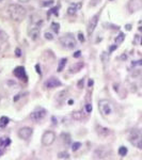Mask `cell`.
<instances>
[{"instance_id": "6da1fadb", "label": "cell", "mask_w": 142, "mask_h": 160, "mask_svg": "<svg viewBox=\"0 0 142 160\" xmlns=\"http://www.w3.org/2000/svg\"><path fill=\"white\" fill-rule=\"evenodd\" d=\"M8 14L10 16V18L13 21L20 22L25 19V17L27 15V11L22 5L13 3V4H10L8 7Z\"/></svg>"}, {"instance_id": "7a4b0ae2", "label": "cell", "mask_w": 142, "mask_h": 160, "mask_svg": "<svg viewBox=\"0 0 142 160\" xmlns=\"http://www.w3.org/2000/svg\"><path fill=\"white\" fill-rule=\"evenodd\" d=\"M98 109L100 111V113H102L104 116H108V115L112 114V112H113V107H112V104L107 99L100 100V102L98 103Z\"/></svg>"}, {"instance_id": "3957f363", "label": "cell", "mask_w": 142, "mask_h": 160, "mask_svg": "<svg viewBox=\"0 0 142 160\" xmlns=\"http://www.w3.org/2000/svg\"><path fill=\"white\" fill-rule=\"evenodd\" d=\"M60 43L61 45L66 49H74L76 47V40L72 35H64V36L60 38Z\"/></svg>"}, {"instance_id": "277c9868", "label": "cell", "mask_w": 142, "mask_h": 160, "mask_svg": "<svg viewBox=\"0 0 142 160\" xmlns=\"http://www.w3.org/2000/svg\"><path fill=\"white\" fill-rule=\"evenodd\" d=\"M129 142L135 145L138 149H142V133L138 130H134V131L129 136Z\"/></svg>"}, {"instance_id": "5b68a950", "label": "cell", "mask_w": 142, "mask_h": 160, "mask_svg": "<svg viewBox=\"0 0 142 160\" xmlns=\"http://www.w3.org/2000/svg\"><path fill=\"white\" fill-rule=\"evenodd\" d=\"M56 140V134L54 131H50V130H47L45 131L42 136V143L45 146H49L55 142Z\"/></svg>"}, {"instance_id": "8992f818", "label": "cell", "mask_w": 142, "mask_h": 160, "mask_svg": "<svg viewBox=\"0 0 142 160\" xmlns=\"http://www.w3.org/2000/svg\"><path fill=\"white\" fill-rule=\"evenodd\" d=\"M46 113L47 112H46L45 109L40 108V109H37L35 111H33L30 114V117H31V120H33L34 122H40L46 116Z\"/></svg>"}, {"instance_id": "52a82bcc", "label": "cell", "mask_w": 142, "mask_h": 160, "mask_svg": "<svg viewBox=\"0 0 142 160\" xmlns=\"http://www.w3.org/2000/svg\"><path fill=\"white\" fill-rule=\"evenodd\" d=\"M28 35L30 36L32 41H37L40 36V25L33 23V26H30V28L28 30Z\"/></svg>"}, {"instance_id": "ba28073f", "label": "cell", "mask_w": 142, "mask_h": 160, "mask_svg": "<svg viewBox=\"0 0 142 160\" xmlns=\"http://www.w3.org/2000/svg\"><path fill=\"white\" fill-rule=\"evenodd\" d=\"M127 8L131 13H134V12L141 10L142 9V0H129Z\"/></svg>"}, {"instance_id": "9c48e42d", "label": "cell", "mask_w": 142, "mask_h": 160, "mask_svg": "<svg viewBox=\"0 0 142 160\" xmlns=\"http://www.w3.org/2000/svg\"><path fill=\"white\" fill-rule=\"evenodd\" d=\"M33 130L30 127H22L18 130V137L22 140H27L32 136Z\"/></svg>"}, {"instance_id": "30bf717a", "label": "cell", "mask_w": 142, "mask_h": 160, "mask_svg": "<svg viewBox=\"0 0 142 160\" xmlns=\"http://www.w3.org/2000/svg\"><path fill=\"white\" fill-rule=\"evenodd\" d=\"M98 18H99V14H96L95 16H93L90 19V21H89V25H88V34L89 35H92L93 31L95 30L96 25L98 22Z\"/></svg>"}, {"instance_id": "8fae6325", "label": "cell", "mask_w": 142, "mask_h": 160, "mask_svg": "<svg viewBox=\"0 0 142 160\" xmlns=\"http://www.w3.org/2000/svg\"><path fill=\"white\" fill-rule=\"evenodd\" d=\"M60 85H62L61 81L59 80V79H57V78H55V77H52V78H49L48 80L45 82V87H46L47 89H54V88L60 87Z\"/></svg>"}, {"instance_id": "7c38bea8", "label": "cell", "mask_w": 142, "mask_h": 160, "mask_svg": "<svg viewBox=\"0 0 142 160\" xmlns=\"http://www.w3.org/2000/svg\"><path fill=\"white\" fill-rule=\"evenodd\" d=\"M14 75L17 77L18 79L20 80H23V81H27V75H26V72H25V68L22 66H18L14 69Z\"/></svg>"}, {"instance_id": "4fadbf2b", "label": "cell", "mask_w": 142, "mask_h": 160, "mask_svg": "<svg viewBox=\"0 0 142 160\" xmlns=\"http://www.w3.org/2000/svg\"><path fill=\"white\" fill-rule=\"evenodd\" d=\"M84 66H85L84 62H76L75 64H73L72 66H70V68H69V73H72V74L78 73L79 70L82 69V67H84Z\"/></svg>"}, {"instance_id": "5bb4252c", "label": "cell", "mask_w": 142, "mask_h": 160, "mask_svg": "<svg viewBox=\"0 0 142 160\" xmlns=\"http://www.w3.org/2000/svg\"><path fill=\"white\" fill-rule=\"evenodd\" d=\"M96 131L98 133V136L100 137H106V136H108L110 130L108 128H105V127H102V126H97L96 127Z\"/></svg>"}, {"instance_id": "9a60e30c", "label": "cell", "mask_w": 142, "mask_h": 160, "mask_svg": "<svg viewBox=\"0 0 142 160\" xmlns=\"http://www.w3.org/2000/svg\"><path fill=\"white\" fill-rule=\"evenodd\" d=\"M67 94H68V91H67V90H63V91H61V92L57 93L56 99L59 100V102H62V100L65 99V97L67 96Z\"/></svg>"}, {"instance_id": "2e32d148", "label": "cell", "mask_w": 142, "mask_h": 160, "mask_svg": "<svg viewBox=\"0 0 142 160\" xmlns=\"http://www.w3.org/2000/svg\"><path fill=\"white\" fill-rule=\"evenodd\" d=\"M66 62H67V59H65V58L61 59V60H60V62H59L58 67H57V72H58V73H61L62 70L64 69V67H65V64H66Z\"/></svg>"}, {"instance_id": "e0dca14e", "label": "cell", "mask_w": 142, "mask_h": 160, "mask_svg": "<svg viewBox=\"0 0 142 160\" xmlns=\"http://www.w3.org/2000/svg\"><path fill=\"white\" fill-rule=\"evenodd\" d=\"M80 5H81V4L79 3L78 5H77V7H76V5H73V7L68 8V10H67V14H68V15H70V16L75 15V14H76V12H77V9L80 8Z\"/></svg>"}, {"instance_id": "ac0fdd59", "label": "cell", "mask_w": 142, "mask_h": 160, "mask_svg": "<svg viewBox=\"0 0 142 160\" xmlns=\"http://www.w3.org/2000/svg\"><path fill=\"white\" fill-rule=\"evenodd\" d=\"M132 77L133 78H140V77H142V69L141 68L134 69L132 72Z\"/></svg>"}, {"instance_id": "d6986e66", "label": "cell", "mask_w": 142, "mask_h": 160, "mask_svg": "<svg viewBox=\"0 0 142 160\" xmlns=\"http://www.w3.org/2000/svg\"><path fill=\"white\" fill-rule=\"evenodd\" d=\"M10 143H11V140L9 138H1L0 139V146H2V147L8 146Z\"/></svg>"}, {"instance_id": "ffe728a7", "label": "cell", "mask_w": 142, "mask_h": 160, "mask_svg": "<svg viewBox=\"0 0 142 160\" xmlns=\"http://www.w3.org/2000/svg\"><path fill=\"white\" fill-rule=\"evenodd\" d=\"M9 124V118L7 116H1L0 118V127H4Z\"/></svg>"}, {"instance_id": "44dd1931", "label": "cell", "mask_w": 142, "mask_h": 160, "mask_svg": "<svg viewBox=\"0 0 142 160\" xmlns=\"http://www.w3.org/2000/svg\"><path fill=\"white\" fill-rule=\"evenodd\" d=\"M119 155L124 157V156H126L127 155V147L125 146H121L120 149H119Z\"/></svg>"}, {"instance_id": "7402d4cb", "label": "cell", "mask_w": 142, "mask_h": 160, "mask_svg": "<svg viewBox=\"0 0 142 160\" xmlns=\"http://www.w3.org/2000/svg\"><path fill=\"white\" fill-rule=\"evenodd\" d=\"M58 158L59 159H68L69 158V155L67 152H61L58 154Z\"/></svg>"}, {"instance_id": "603a6c76", "label": "cell", "mask_w": 142, "mask_h": 160, "mask_svg": "<svg viewBox=\"0 0 142 160\" xmlns=\"http://www.w3.org/2000/svg\"><path fill=\"white\" fill-rule=\"evenodd\" d=\"M124 39H125V35H124V33H120V35L117 36L116 39H115V45H119V44H121L123 41H124Z\"/></svg>"}, {"instance_id": "cb8c5ba5", "label": "cell", "mask_w": 142, "mask_h": 160, "mask_svg": "<svg viewBox=\"0 0 142 160\" xmlns=\"http://www.w3.org/2000/svg\"><path fill=\"white\" fill-rule=\"evenodd\" d=\"M8 40V35L4 31L0 30V42H4V41Z\"/></svg>"}, {"instance_id": "d4e9b609", "label": "cell", "mask_w": 142, "mask_h": 160, "mask_svg": "<svg viewBox=\"0 0 142 160\" xmlns=\"http://www.w3.org/2000/svg\"><path fill=\"white\" fill-rule=\"evenodd\" d=\"M73 118H74V120H81V118H82V113H81V112H74V113H73Z\"/></svg>"}, {"instance_id": "484cf974", "label": "cell", "mask_w": 142, "mask_h": 160, "mask_svg": "<svg viewBox=\"0 0 142 160\" xmlns=\"http://www.w3.org/2000/svg\"><path fill=\"white\" fill-rule=\"evenodd\" d=\"M81 146V143L80 142H75V143L72 145V151L73 152H76L77 150H79V147Z\"/></svg>"}, {"instance_id": "4316f807", "label": "cell", "mask_w": 142, "mask_h": 160, "mask_svg": "<svg viewBox=\"0 0 142 160\" xmlns=\"http://www.w3.org/2000/svg\"><path fill=\"white\" fill-rule=\"evenodd\" d=\"M51 27H52V29H54V31H55L56 33H59V29H60V26H59V23L52 22V23H51Z\"/></svg>"}, {"instance_id": "83f0119b", "label": "cell", "mask_w": 142, "mask_h": 160, "mask_svg": "<svg viewBox=\"0 0 142 160\" xmlns=\"http://www.w3.org/2000/svg\"><path fill=\"white\" fill-rule=\"evenodd\" d=\"M54 4V0H49V1H44L43 3H41L42 7H49V5Z\"/></svg>"}, {"instance_id": "f1b7e54d", "label": "cell", "mask_w": 142, "mask_h": 160, "mask_svg": "<svg viewBox=\"0 0 142 160\" xmlns=\"http://www.w3.org/2000/svg\"><path fill=\"white\" fill-rule=\"evenodd\" d=\"M44 36H45L46 40H49V41H52V40H54V35H52L51 33H49V32H46V33L44 34Z\"/></svg>"}, {"instance_id": "f546056e", "label": "cell", "mask_w": 142, "mask_h": 160, "mask_svg": "<svg viewBox=\"0 0 142 160\" xmlns=\"http://www.w3.org/2000/svg\"><path fill=\"white\" fill-rule=\"evenodd\" d=\"M100 59H103V60L105 61V63H106V62H107V60H108V55L106 52H103L102 56H100Z\"/></svg>"}, {"instance_id": "4dcf8cb0", "label": "cell", "mask_w": 142, "mask_h": 160, "mask_svg": "<svg viewBox=\"0 0 142 160\" xmlns=\"http://www.w3.org/2000/svg\"><path fill=\"white\" fill-rule=\"evenodd\" d=\"M133 66H142V60L134 61V62H133Z\"/></svg>"}, {"instance_id": "1f68e13d", "label": "cell", "mask_w": 142, "mask_h": 160, "mask_svg": "<svg viewBox=\"0 0 142 160\" xmlns=\"http://www.w3.org/2000/svg\"><path fill=\"white\" fill-rule=\"evenodd\" d=\"M102 0H91V3H90V5H93V7H95L96 4H98Z\"/></svg>"}, {"instance_id": "d6a6232c", "label": "cell", "mask_w": 142, "mask_h": 160, "mask_svg": "<svg viewBox=\"0 0 142 160\" xmlns=\"http://www.w3.org/2000/svg\"><path fill=\"white\" fill-rule=\"evenodd\" d=\"M86 110H87L88 113H90V112L92 111V105H91V104H88V105L86 106Z\"/></svg>"}, {"instance_id": "836d02e7", "label": "cell", "mask_w": 142, "mask_h": 160, "mask_svg": "<svg viewBox=\"0 0 142 160\" xmlns=\"http://www.w3.org/2000/svg\"><path fill=\"white\" fill-rule=\"evenodd\" d=\"M15 55H16V57H20L21 56V51H20L19 48H16L15 49Z\"/></svg>"}, {"instance_id": "e575fe53", "label": "cell", "mask_w": 142, "mask_h": 160, "mask_svg": "<svg viewBox=\"0 0 142 160\" xmlns=\"http://www.w3.org/2000/svg\"><path fill=\"white\" fill-rule=\"evenodd\" d=\"M78 39H79V41H80L81 43H84V42H85V38H84V35H82L81 33L78 34Z\"/></svg>"}, {"instance_id": "d590c367", "label": "cell", "mask_w": 142, "mask_h": 160, "mask_svg": "<svg viewBox=\"0 0 142 160\" xmlns=\"http://www.w3.org/2000/svg\"><path fill=\"white\" fill-rule=\"evenodd\" d=\"M81 56V51H77L74 53V58H79Z\"/></svg>"}, {"instance_id": "8d00e7d4", "label": "cell", "mask_w": 142, "mask_h": 160, "mask_svg": "<svg viewBox=\"0 0 142 160\" xmlns=\"http://www.w3.org/2000/svg\"><path fill=\"white\" fill-rule=\"evenodd\" d=\"M117 47V45H114V46H112V47H110L109 48V51L111 52V51H113V50H115V48Z\"/></svg>"}, {"instance_id": "74e56055", "label": "cell", "mask_w": 142, "mask_h": 160, "mask_svg": "<svg viewBox=\"0 0 142 160\" xmlns=\"http://www.w3.org/2000/svg\"><path fill=\"white\" fill-rule=\"evenodd\" d=\"M93 83H94V82H93V80H90V81H89V87H91Z\"/></svg>"}, {"instance_id": "f35d334b", "label": "cell", "mask_w": 142, "mask_h": 160, "mask_svg": "<svg viewBox=\"0 0 142 160\" xmlns=\"http://www.w3.org/2000/svg\"><path fill=\"white\" fill-rule=\"evenodd\" d=\"M126 29H127V30H131V29H132V26H126Z\"/></svg>"}, {"instance_id": "ab89813d", "label": "cell", "mask_w": 142, "mask_h": 160, "mask_svg": "<svg viewBox=\"0 0 142 160\" xmlns=\"http://www.w3.org/2000/svg\"><path fill=\"white\" fill-rule=\"evenodd\" d=\"M19 1H20V2H28L29 0H19Z\"/></svg>"}, {"instance_id": "60d3db41", "label": "cell", "mask_w": 142, "mask_h": 160, "mask_svg": "<svg viewBox=\"0 0 142 160\" xmlns=\"http://www.w3.org/2000/svg\"><path fill=\"white\" fill-rule=\"evenodd\" d=\"M2 154H3V152H2L1 150H0V157H1V156H2Z\"/></svg>"}, {"instance_id": "b9f144b4", "label": "cell", "mask_w": 142, "mask_h": 160, "mask_svg": "<svg viewBox=\"0 0 142 160\" xmlns=\"http://www.w3.org/2000/svg\"><path fill=\"white\" fill-rule=\"evenodd\" d=\"M140 31H142V27H140Z\"/></svg>"}]
</instances>
